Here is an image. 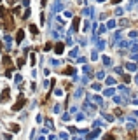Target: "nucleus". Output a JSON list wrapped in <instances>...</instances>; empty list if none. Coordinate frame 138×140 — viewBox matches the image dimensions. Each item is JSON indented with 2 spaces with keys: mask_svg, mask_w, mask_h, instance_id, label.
Here are the masks:
<instances>
[{
  "mask_svg": "<svg viewBox=\"0 0 138 140\" xmlns=\"http://www.w3.org/2000/svg\"><path fill=\"white\" fill-rule=\"evenodd\" d=\"M7 96H9V91L5 89V91H4V95H2V100H7Z\"/></svg>",
  "mask_w": 138,
  "mask_h": 140,
  "instance_id": "nucleus-2",
  "label": "nucleus"
},
{
  "mask_svg": "<svg viewBox=\"0 0 138 140\" xmlns=\"http://www.w3.org/2000/svg\"><path fill=\"white\" fill-rule=\"evenodd\" d=\"M56 51H58V53H61V51H63V46H61V44H58V46H56Z\"/></svg>",
  "mask_w": 138,
  "mask_h": 140,
  "instance_id": "nucleus-3",
  "label": "nucleus"
},
{
  "mask_svg": "<svg viewBox=\"0 0 138 140\" xmlns=\"http://www.w3.org/2000/svg\"><path fill=\"white\" fill-rule=\"evenodd\" d=\"M105 140H115V138H114L112 135H107V137H105Z\"/></svg>",
  "mask_w": 138,
  "mask_h": 140,
  "instance_id": "nucleus-4",
  "label": "nucleus"
},
{
  "mask_svg": "<svg viewBox=\"0 0 138 140\" xmlns=\"http://www.w3.org/2000/svg\"><path fill=\"white\" fill-rule=\"evenodd\" d=\"M19 98H21V100L18 102L16 105H14V110H18V109H21V107H23V103H25V98H23V96H19Z\"/></svg>",
  "mask_w": 138,
  "mask_h": 140,
  "instance_id": "nucleus-1",
  "label": "nucleus"
}]
</instances>
